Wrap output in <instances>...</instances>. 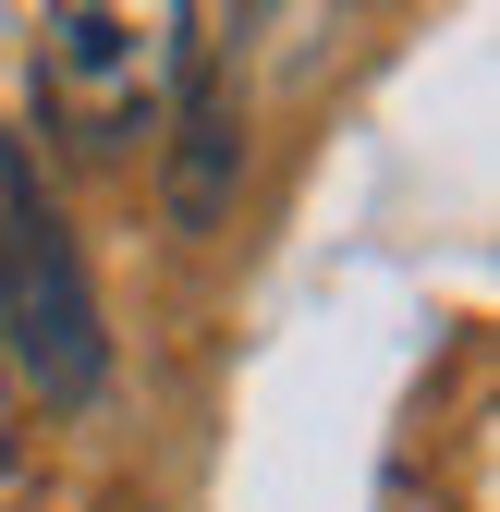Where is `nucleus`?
I'll return each instance as SVG.
<instances>
[{"instance_id":"obj_4","label":"nucleus","mask_w":500,"mask_h":512,"mask_svg":"<svg viewBox=\"0 0 500 512\" xmlns=\"http://www.w3.org/2000/svg\"><path fill=\"white\" fill-rule=\"evenodd\" d=\"M0 415H13V378H0Z\"/></svg>"},{"instance_id":"obj_3","label":"nucleus","mask_w":500,"mask_h":512,"mask_svg":"<svg viewBox=\"0 0 500 512\" xmlns=\"http://www.w3.org/2000/svg\"><path fill=\"white\" fill-rule=\"evenodd\" d=\"M232 159H244V135H232V86H220V37H208V13H196V37H183V86H171V208L183 220H220V196H232Z\"/></svg>"},{"instance_id":"obj_1","label":"nucleus","mask_w":500,"mask_h":512,"mask_svg":"<svg viewBox=\"0 0 500 512\" xmlns=\"http://www.w3.org/2000/svg\"><path fill=\"white\" fill-rule=\"evenodd\" d=\"M0 378L37 403H98L110 378V330H98V293H86V256L61 232L49 183L25 147H0Z\"/></svg>"},{"instance_id":"obj_2","label":"nucleus","mask_w":500,"mask_h":512,"mask_svg":"<svg viewBox=\"0 0 500 512\" xmlns=\"http://www.w3.org/2000/svg\"><path fill=\"white\" fill-rule=\"evenodd\" d=\"M183 37L196 13H110V0H74V13L37 25V98L74 147L122 159L135 135L171 122V86H183Z\"/></svg>"}]
</instances>
